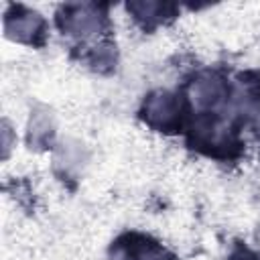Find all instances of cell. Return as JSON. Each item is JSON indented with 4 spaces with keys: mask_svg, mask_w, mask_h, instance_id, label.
I'll return each instance as SVG.
<instances>
[{
    "mask_svg": "<svg viewBox=\"0 0 260 260\" xmlns=\"http://www.w3.org/2000/svg\"><path fill=\"white\" fill-rule=\"evenodd\" d=\"M126 260H173V258H167L162 250L142 242V244L130 248V254L126 256Z\"/></svg>",
    "mask_w": 260,
    "mask_h": 260,
    "instance_id": "cell-1",
    "label": "cell"
},
{
    "mask_svg": "<svg viewBox=\"0 0 260 260\" xmlns=\"http://www.w3.org/2000/svg\"><path fill=\"white\" fill-rule=\"evenodd\" d=\"M236 260H258V258H254V256H250V254H244L242 258H236Z\"/></svg>",
    "mask_w": 260,
    "mask_h": 260,
    "instance_id": "cell-2",
    "label": "cell"
}]
</instances>
